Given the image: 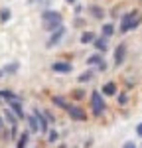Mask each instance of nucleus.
<instances>
[{"label": "nucleus", "instance_id": "obj_22", "mask_svg": "<svg viewBox=\"0 0 142 148\" xmlns=\"http://www.w3.org/2000/svg\"><path fill=\"white\" fill-rule=\"evenodd\" d=\"M53 103H55L57 107H61V109H65V107H67V101H65L63 97H53Z\"/></svg>", "mask_w": 142, "mask_h": 148}, {"label": "nucleus", "instance_id": "obj_28", "mask_svg": "<svg viewBox=\"0 0 142 148\" xmlns=\"http://www.w3.org/2000/svg\"><path fill=\"white\" fill-rule=\"evenodd\" d=\"M65 2H67V4H75V0H65Z\"/></svg>", "mask_w": 142, "mask_h": 148}, {"label": "nucleus", "instance_id": "obj_4", "mask_svg": "<svg viewBox=\"0 0 142 148\" xmlns=\"http://www.w3.org/2000/svg\"><path fill=\"white\" fill-rule=\"evenodd\" d=\"M65 111L69 113V116L73 119V121H85V119H87V114H85V111H83L81 107H77V105H69V103H67Z\"/></svg>", "mask_w": 142, "mask_h": 148}, {"label": "nucleus", "instance_id": "obj_19", "mask_svg": "<svg viewBox=\"0 0 142 148\" xmlns=\"http://www.w3.org/2000/svg\"><path fill=\"white\" fill-rule=\"evenodd\" d=\"M0 20H2V22H8V20H10V10H8V8H2V10H0Z\"/></svg>", "mask_w": 142, "mask_h": 148}, {"label": "nucleus", "instance_id": "obj_18", "mask_svg": "<svg viewBox=\"0 0 142 148\" xmlns=\"http://www.w3.org/2000/svg\"><path fill=\"white\" fill-rule=\"evenodd\" d=\"M6 119H8V123H10L12 126H16V123H18V116L12 113V111H6Z\"/></svg>", "mask_w": 142, "mask_h": 148}, {"label": "nucleus", "instance_id": "obj_6", "mask_svg": "<svg viewBox=\"0 0 142 148\" xmlns=\"http://www.w3.org/2000/svg\"><path fill=\"white\" fill-rule=\"evenodd\" d=\"M51 69L55 71V73H71L73 71V65H71L69 61H55Z\"/></svg>", "mask_w": 142, "mask_h": 148}, {"label": "nucleus", "instance_id": "obj_20", "mask_svg": "<svg viewBox=\"0 0 142 148\" xmlns=\"http://www.w3.org/2000/svg\"><path fill=\"white\" fill-rule=\"evenodd\" d=\"M91 14H93L95 18H103V14H105V12L101 10L99 6H91Z\"/></svg>", "mask_w": 142, "mask_h": 148}, {"label": "nucleus", "instance_id": "obj_13", "mask_svg": "<svg viewBox=\"0 0 142 148\" xmlns=\"http://www.w3.org/2000/svg\"><path fill=\"white\" fill-rule=\"evenodd\" d=\"M0 99H8V101H20L16 93H12V91H6V89H2V91H0Z\"/></svg>", "mask_w": 142, "mask_h": 148}, {"label": "nucleus", "instance_id": "obj_16", "mask_svg": "<svg viewBox=\"0 0 142 148\" xmlns=\"http://www.w3.org/2000/svg\"><path fill=\"white\" fill-rule=\"evenodd\" d=\"M28 138H30V132H28V130H26V132H22V134H20V140H18V148H26Z\"/></svg>", "mask_w": 142, "mask_h": 148}, {"label": "nucleus", "instance_id": "obj_15", "mask_svg": "<svg viewBox=\"0 0 142 148\" xmlns=\"http://www.w3.org/2000/svg\"><path fill=\"white\" fill-rule=\"evenodd\" d=\"M95 42V34L93 32H85V34L81 36V44H93Z\"/></svg>", "mask_w": 142, "mask_h": 148}, {"label": "nucleus", "instance_id": "obj_30", "mask_svg": "<svg viewBox=\"0 0 142 148\" xmlns=\"http://www.w3.org/2000/svg\"><path fill=\"white\" fill-rule=\"evenodd\" d=\"M0 126H2V119H0Z\"/></svg>", "mask_w": 142, "mask_h": 148}, {"label": "nucleus", "instance_id": "obj_12", "mask_svg": "<svg viewBox=\"0 0 142 148\" xmlns=\"http://www.w3.org/2000/svg\"><path fill=\"white\" fill-rule=\"evenodd\" d=\"M28 126H30V132H38L40 130V123H38V116L36 114L28 116Z\"/></svg>", "mask_w": 142, "mask_h": 148}, {"label": "nucleus", "instance_id": "obj_7", "mask_svg": "<svg viewBox=\"0 0 142 148\" xmlns=\"http://www.w3.org/2000/svg\"><path fill=\"white\" fill-rule=\"evenodd\" d=\"M124 56H126V46H124V44L117 46V49H115V65H122Z\"/></svg>", "mask_w": 142, "mask_h": 148}, {"label": "nucleus", "instance_id": "obj_17", "mask_svg": "<svg viewBox=\"0 0 142 148\" xmlns=\"http://www.w3.org/2000/svg\"><path fill=\"white\" fill-rule=\"evenodd\" d=\"M113 34H115V26H113V24H105V26H103V36H105V38H111Z\"/></svg>", "mask_w": 142, "mask_h": 148}, {"label": "nucleus", "instance_id": "obj_9", "mask_svg": "<svg viewBox=\"0 0 142 148\" xmlns=\"http://www.w3.org/2000/svg\"><path fill=\"white\" fill-rule=\"evenodd\" d=\"M87 63H89V65H99V69H105V67H106L105 61H103V56H101V53H93V56L87 59Z\"/></svg>", "mask_w": 142, "mask_h": 148}, {"label": "nucleus", "instance_id": "obj_3", "mask_svg": "<svg viewBox=\"0 0 142 148\" xmlns=\"http://www.w3.org/2000/svg\"><path fill=\"white\" fill-rule=\"evenodd\" d=\"M91 109H93V114H97V116H101L105 113V101H103V95L99 91L91 93Z\"/></svg>", "mask_w": 142, "mask_h": 148}, {"label": "nucleus", "instance_id": "obj_14", "mask_svg": "<svg viewBox=\"0 0 142 148\" xmlns=\"http://www.w3.org/2000/svg\"><path fill=\"white\" fill-rule=\"evenodd\" d=\"M103 93H105V95H115V93H117V85H115L113 81L105 83V85H103Z\"/></svg>", "mask_w": 142, "mask_h": 148}, {"label": "nucleus", "instance_id": "obj_21", "mask_svg": "<svg viewBox=\"0 0 142 148\" xmlns=\"http://www.w3.org/2000/svg\"><path fill=\"white\" fill-rule=\"evenodd\" d=\"M2 71H4V73H14V71H18V63H8Z\"/></svg>", "mask_w": 142, "mask_h": 148}, {"label": "nucleus", "instance_id": "obj_23", "mask_svg": "<svg viewBox=\"0 0 142 148\" xmlns=\"http://www.w3.org/2000/svg\"><path fill=\"white\" fill-rule=\"evenodd\" d=\"M93 77V71H85L83 75H79V83H85V81H89Z\"/></svg>", "mask_w": 142, "mask_h": 148}, {"label": "nucleus", "instance_id": "obj_10", "mask_svg": "<svg viewBox=\"0 0 142 148\" xmlns=\"http://www.w3.org/2000/svg\"><path fill=\"white\" fill-rule=\"evenodd\" d=\"M10 109H12V113L18 116V121L24 119V109H22V103L20 101H10Z\"/></svg>", "mask_w": 142, "mask_h": 148}, {"label": "nucleus", "instance_id": "obj_27", "mask_svg": "<svg viewBox=\"0 0 142 148\" xmlns=\"http://www.w3.org/2000/svg\"><path fill=\"white\" fill-rule=\"evenodd\" d=\"M136 134H138V136H142V123L136 126Z\"/></svg>", "mask_w": 142, "mask_h": 148}, {"label": "nucleus", "instance_id": "obj_1", "mask_svg": "<svg viewBox=\"0 0 142 148\" xmlns=\"http://www.w3.org/2000/svg\"><path fill=\"white\" fill-rule=\"evenodd\" d=\"M142 22V16L138 10H130L126 12L124 16H122V20H120V32L122 34H126L130 30H134V28H138Z\"/></svg>", "mask_w": 142, "mask_h": 148}, {"label": "nucleus", "instance_id": "obj_8", "mask_svg": "<svg viewBox=\"0 0 142 148\" xmlns=\"http://www.w3.org/2000/svg\"><path fill=\"white\" fill-rule=\"evenodd\" d=\"M34 114L38 116V123H40V130H42V132H47V116H46V113H42V111H38V109H36Z\"/></svg>", "mask_w": 142, "mask_h": 148}, {"label": "nucleus", "instance_id": "obj_5", "mask_svg": "<svg viewBox=\"0 0 142 148\" xmlns=\"http://www.w3.org/2000/svg\"><path fill=\"white\" fill-rule=\"evenodd\" d=\"M63 34H65V28H63V26H59L57 30H53V32H51V36H49V42H47V47H53V46H57V44H59V40L63 38Z\"/></svg>", "mask_w": 142, "mask_h": 148}, {"label": "nucleus", "instance_id": "obj_29", "mask_svg": "<svg viewBox=\"0 0 142 148\" xmlns=\"http://www.w3.org/2000/svg\"><path fill=\"white\" fill-rule=\"evenodd\" d=\"M2 75H4V71H2V69H0V77H2Z\"/></svg>", "mask_w": 142, "mask_h": 148}, {"label": "nucleus", "instance_id": "obj_11", "mask_svg": "<svg viewBox=\"0 0 142 148\" xmlns=\"http://www.w3.org/2000/svg\"><path fill=\"white\" fill-rule=\"evenodd\" d=\"M95 47L99 49V53H103V51H106V47H109V44H106V38L103 36V38H95Z\"/></svg>", "mask_w": 142, "mask_h": 148}, {"label": "nucleus", "instance_id": "obj_25", "mask_svg": "<svg viewBox=\"0 0 142 148\" xmlns=\"http://www.w3.org/2000/svg\"><path fill=\"white\" fill-rule=\"evenodd\" d=\"M126 99H128V97H126V95H124V93H122V95H120V97H118V103H120V105H124V103H126Z\"/></svg>", "mask_w": 142, "mask_h": 148}, {"label": "nucleus", "instance_id": "obj_2", "mask_svg": "<svg viewBox=\"0 0 142 148\" xmlns=\"http://www.w3.org/2000/svg\"><path fill=\"white\" fill-rule=\"evenodd\" d=\"M42 20H44V28L49 30V32H53V30H57L61 26V14L55 10H46L42 14Z\"/></svg>", "mask_w": 142, "mask_h": 148}, {"label": "nucleus", "instance_id": "obj_26", "mask_svg": "<svg viewBox=\"0 0 142 148\" xmlns=\"http://www.w3.org/2000/svg\"><path fill=\"white\" fill-rule=\"evenodd\" d=\"M122 148H136V144H134V142H130V140H128V142H124V146H122Z\"/></svg>", "mask_w": 142, "mask_h": 148}, {"label": "nucleus", "instance_id": "obj_24", "mask_svg": "<svg viewBox=\"0 0 142 148\" xmlns=\"http://www.w3.org/2000/svg\"><path fill=\"white\" fill-rule=\"evenodd\" d=\"M49 142H55V140H57V132H55V130H49Z\"/></svg>", "mask_w": 142, "mask_h": 148}]
</instances>
